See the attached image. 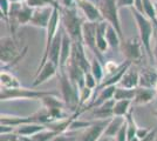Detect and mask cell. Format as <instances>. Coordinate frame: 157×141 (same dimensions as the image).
Listing matches in <instances>:
<instances>
[{
	"mask_svg": "<svg viewBox=\"0 0 157 141\" xmlns=\"http://www.w3.org/2000/svg\"><path fill=\"white\" fill-rule=\"evenodd\" d=\"M60 11H61V25L68 33V35L72 38L74 42H83L82 26L85 21H82L75 6L69 7V8L61 7Z\"/></svg>",
	"mask_w": 157,
	"mask_h": 141,
	"instance_id": "obj_1",
	"label": "cell"
},
{
	"mask_svg": "<svg viewBox=\"0 0 157 141\" xmlns=\"http://www.w3.org/2000/svg\"><path fill=\"white\" fill-rule=\"evenodd\" d=\"M130 10L132 15H134L135 22H136L138 33H140L138 37L143 44L144 51L147 52L149 59L154 60V52L151 48V38H152V34L155 33V25L145 14L136 11L134 7H131Z\"/></svg>",
	"mask_w": 157,
	"mask_h": 141,
	"instance_id": "obj_2",
	"label": "cell"
},
{
	"mask_svg": "<svg viewBox=\"0 0 157 141\" xmlns=\"http://www.w3.org/2000/svg\"><path fill=\"white\" fill-rule=\"evenodd\" d=\"M27 46L20 51V48L17 45L15 38L13 37H4L0 41V60L1 66L6 65H15L22 57L26 54Z\"/></svg>",
	"mask_w": 157,
	"mask_h": 141,
	"instance_id": "obj_3",
	"label": "cell"
},
{
	"mask_svg": "<svg viewBox=\"0 0 157 141\" xmlns=\"http://www.w3.org/2000/svg\"><path fill=\"white\" fill-rule=\"evenodd\" d=\"M48 94H58L56 92L53 91H35V89H29L25 87H13V88H6L1 87L0 92V99L1 101L7 100H40L45 95Z\"/></svg>",
	"mask_w": 157,
	"mask_h": 141,
	"instance_id": "obj_4",
	"label": "cell"
},
{
	"mask_svg": "<svg viewBox=\"0 0 157 141\" xmlns=\"http://www.w3.org/2000/svg\"><path fill=\"white\" fill-rule=\"evenodd\" d=\"M60 86H61V93H62V100L65 101L66 106L73 111L74 113L78 111L80 105V89L74 86L68 74L66 71L60 72L59 74Z\"/></svg>",
	"mask_w": 157,
	"mask_h": 141,
	"instance_id": "obj_5",
	"label": "cell"
},
{
	"mask_svg": "<svg viewBox=\"0 0 157 141\" xmlns=\"http://www.w3.org/2000/svg\"><path fill=\"white\" fill-rule=\"evenodd\" d=\"M95 4L102 14L103 20H105L115 27L120 37L122 38V41H124V37L122 33V26H121V21H120V15H118L120 8L117 7L116 0H95Z\"/></svg>",
	"mask_w": 157,
	"mask_h": 141,
	"instance_id": "obj_6",
	"label": "cell"
},
{
	"mask_svg": "<svg viewBox=\"0 0 157 141\" xmlns=\"http://www.w3.org/2000/svg\"><path fill=\"white\" fill-rule=\"evenodd\" d=\"M96 27H98V22L86 20L82 26V39H83L85 47L89 48V51L102 61L103 60L102 53L98 51L96 46Z\"/></svg>",
	"mask_w": 157,
	"mask_h": 141,
	"instance_id": "obj_7",
	"label": "cell"
},
{
	"mask_svg": "<svg viewBox=\"0 0 157 141\" xmlns=\"http://www.w3.org/2000/svg\"><path fill=\"white\" fill-rule=\"evenodd\" d=\"M123 44V54L125 55L127 60L140 64L142 58H143V44L138 38H130L127 40L122 41Z\"/></svg>",
	"mask_w": 157,
	"mask_h": 141,
	"instance_id": "obj_8",
	"label": "cell"
},
{
	"mask_svg": "<svg viewBox=\"0 0 157 141\" xmlns=\"http://www.w3.org/2000/svg\"><path fill=\"white\" fill-rule=\"evenodd\" d=\"M109 121L110 119H98L95 122H92V125L82 133L80 141H98L105 133Z\"/></svg>",
	"mask_w": 157,
	"mask_h": 141,
	"instance_id": "obj_9",
	"label": "cell"
},
{
	"mask_svg": "<svg viewBox=\"0 0 157 141\" xmlns=\"http://www.w3.org/2000/svg\"><path fill=\"white\" fill-rule=\"evenodd\" d=\"M53 10H54L53 6L34 8V13H33L32 20L29 22V25L33 27H36V28H41V29H47L49 20L52 18Z\"/></svg>",
	"mask_w": 157,
	"mask_h": 141,
	"instance_id": "obj_10",
	"label": "cell"
},
{
	"mask_svg": "<svg viewBox=\"0 0 157 141\" xmlns=\"http://www.w3.org/2000/svg\"><path fill=\"white\" fill-rule=\"evenodd\" d=\"M67 74L69 79L76 86L78 89L83 88L86 86V72L82 69V67L78 65L76 61L71 57V59L67 64Z\"/></svg>",
	"mask_w": 157,
	"mask_h": 141,
	"instance_id": "obj_11",
	"label": "cell"
},
{
	"mask_svg": "<svg viewBox=\"0 0 157 141\" xmlns=\"http://www.w3.org/2000/svg\"><path fill=\"white\" fill-rule=\"evenodd\" d=\"M73 52V40L72 38L68 35V33L63 28V37H62V45H61V54H60V65L59 71L62 72L67 67V64L72 57Z\"/></svg>",
	"mask_w": 157,
	"mask_h": 141,
	"instance_id": "obj_12",
	"label": "cell"
},
{
	"mask_svg": "<svg viewBox=\"0 0 157 141\" xmlns=\"http://www.w3.org/2000/svg\"><path fill=\"white\" fill-rule=\"evenodd\" d=\"M58 69H59V67L54 62L48 60L42 66V68L40 69L39 72L35 74V78H34V81H33V86H39L41 84L46 82L47 80H49L51 78H53L56 74Z\"/></svg>",
	"mask_w": 157,
	"mask_h": 141,
	"instance_id": "obj_13",
	"label": "cell"
},
{
	"mask_svg": "<svg viewBox=\"0 0 157 141\" xmlns=\"http://www.w3.org/2000/svg\"><path fill=\"white\" fill-rule=\"evenodd\" d=\"M62 37H63V27L61 25L59 28V31H58V33L55 35V38H54V40H53V42H52V46L49 48V55H48V60H51L52 62H54L58 67H59V65H60V54H61Z\"/></svg>",
	"mask_w": 157,
	"mask_h": 141,
	"instance_id": "obj_14",
	"label": "cell"
},
{
	"mask_svg": "<svg viewBox=\"0 0 157 141\" xmlns=\"http://www.w3.org/2000/svg\"><path fill=\"white\" fill-rule=\"evenodd\" d=\"M114 105H115V99L113 98L96 107H94L93 108V116H95L98 119H111L114 116Z\"/></svg>",
	"mask_w": 157,
	"mask_h": 141,
	"instance_id": "obj_15",
	"label": "cell"
},
{
	"mask_svg": "<svg viewBox=\"0 0 157 141\" xmlns=\"http://www.w3.org/2000/svg\"><path fill=\"white\" fill-rule=\"evenodd\" d=\"M155 96H156V93H155L154 88L138 86L136 88V94H135L132 102H134V105H137V106H144V105L150 104L151 101L155 99Z\"/></svg>",
	"mask_w": 157,
	"mask_h": 141,
	"instance_id": "obj_16",
	"label": "cell"
},
{
	"mask_svg": "<svg viewBox=\"0 0 157 141\" xmlns=\"http://www.w3.org/2000/svg\"><path fill=\"white\" fill-rule=\"evenodd\" d=\"M108 24L109 22H107L105 20L98 21V27H96V46H98V49L102 54L105 53L108 47H109V44L107 41V38H105V32H107Z\"/></svg>",
	"mask_w": 157,
	"mask_h": 141,
	"instance_id": "obj_17",
	"label": "cell"
},
{
	"mask_svg": "<svg viewBox=\"0 0 157 141\" xmlns=\"http://www.w3.org/2000/svg\"><path fill=\"white\" fill-rule=\"evenodd\" d=\"M47 125L44 123H38V122H31V123H24V125H20L19 127L15 128V133L21 136H32V135L39 133L41 131L46 129Z\"/></svg>",
	"mask_w": 157,
	"mask_h": 141,
	"instance_id": "obj_18",
	"label": "cell"
},
{
	"mask_svg": "<svg viewBox=\"0 0 157 141\" xmlns=\"http://www.w3.org/2000/svg\"><path fill=\"white\" fill-rule=\"evenodd\" d=\"M125 123V116H117V115H114L110 119L108 126L105 128L103 136L107 138H116L118 131L121 129V127Z\"/></svg>",
	"mask_w": 157,
	"mask_h": 141,
	"instance_id": "obj_19",
	"label": "cell"
},
{
	"mask_svg": "<svg viewBox=\"0 0 157 141\" xmlns=\"http://www.w3.org/2000/svg\"><path fill=\"white\" fill-rule=\"evenodd\" d=\"M131 67V66H130ZM129 67L128 71L122 76V79L120 81V86L125 88H137L140 85V73L136 72L135 69L132 71Z\"/></svg>",
	"mask_w": 157,
	"mask_h": 141,
	"instance_id": "obj_20",
	"label": "cell"
},
{
	"mask_svg": "<svg viewBox=\"0 0 157 141\" xmlns=\"http://www.w3.org/2000/svg\"><path fill=\"white\" fill-rule=\"evenodd\" d=\"M157 82V72L152 69H142L140 72V87L154 88Z\"/></svg>",
	"mask_w": 157,
	"mask_h": 141,
	"instance_id": "obj_21",
	"label": "cell"
},
{
	"mask_svg": "<svg viewBox=\"0 0 157 141\" xmlns=\"http://www.w3.org/2000/svg\"><path fill=\"white\" fill-rule=\"evenodd\" d=\"M115 91H116V85L107 86V87L102 88V89L100 91V94H98V96L96 98V100H94L92 104L89 105V108L96 107V106H98V105H101V104L105 102L107 100L113 99V98H114V94H115Z\"/></svg>",
	"mask_w": 157,
	"mask_h": 141,
	"instance_id": "obj_22",
	"label": "cell"
},
{
	"mask_svg": "<svg viewBox=\"0 0 157 141\" xmlns=\"http://www.w3.org/2000/svg\"><path fill=\"white\" fill-rule=\"evenodd\" d=\"M105 38H107V41L109 44V47L114 48V49L118 48V47L121 46V44H122V38L120 37V34L116 31V28L113 25H110V24H108V27H107Z\"/></svg>",
	"mask_w": 157,
	"mask_h": 141,
	"instance_id": "obj_23",
	"label": "cell"
},
{
	"mask_svg": "<svg viewBox=\"0 0 157 141\" xmlns=\"http://www.w3.org/2000/svg\"><path fill=\"white\" fill-rule=\"evenodd\" d=\"M0 80H1V87L13 88V87H19V86H21V84L18 80V78L15 75H13L12 73L5 71V69H1Z\"/></svg>",
	"mask_w": 157,
	"mask_h": 141,
	"instance_id": "obj_24",
	"label": "cell"
},
{
	"mask_svg": "<svg viewBox=\"0 0 157 141\" xmlns=\"http://www.w3.org/2000/svg\"><path fill=\"white\" fill-rule=\"evenodd\" d=\"M136 94V88L116 87L114 99L115 100H134Z\"/></svg>",
	"mask_w": 157,
	"mask_h": 141,
	"instance_id": "obj_25",
	"label": "cell"
},
{
	"mask_svg": "<svg viewBox=\"0 0 157 141\" xmlns=\"http://www.w3.org/2000/svg\"><path fill=\"white\" fill-rule=\"evenodd\" d=\"M132 100H115L114 105V115L117 116H125L130 111V106Z\"/></svg>",
	"mask_w": 157,
	"mask_h": 141,
	"instance_id": "obj_26",
	"label": "cell"
},
{
	"mask_svg": "<svg viewBox=\"0 0 157 141\" xmlns=\"http://www.w3.org/2000/svg\"><path fill=\"white\" fill-rule=\"evenodd\" d=\"M58 134H60V132L47 127L46 129H44V131H41V132L32 135V136H29V138H31L32 141H51Z\"/></svg>",
	"mask_w": 157,
	"mask_h": 141,
	"instance_id": "obj_27",
	"label": "cell"
},
{
	"mask_svg": "<svg viewBox=\"0 0 157 141\" xmlns=\"http://www.w3.org/2000/svg\"><path fill=\"white\" fill-rule=\"evenodd\" d=\"M100 59L98 57H93V59L90 60V72L93 73V75L96 78L98 82H101L102 79H103V75H105V71L102 68V65L100 62Z\"/></svg>",
	"mask_w": 157,
	"mask_h": 141,
	"instance_id": "obj_28",
	"label": "cell"
},
{
	"mask_svg": "<svg viewBox=\"0 0 157 141\" xmlns=\"http://www.w3.org/2000/svg\"><path fill=\"white\" fill-rule=\"evenodd\" d=\"M125 121H127V132H128V141L131 140L134 136H136V131H137V125L132 118V109L128 112V114L125 115Z\"/></svg>",
	"mask_w": 157,
	"mask_h": 141,
	"instance_id": "obj_29",
	"label": "cell"
},
{
	"mask_svg": "<svg viewBox=\"0 0 157 141\" xmlns=\"http://www.w3.org/2000/svg\"><path fill=\"white\" fill-rule=\"evenodd\" d=\"M92 93H93V89L89 87H87V86H85L83 88L80 89V105H78V111L81 109V107H82L83 105L87 104V101L90 99Z\"/></svg>",
	"mask_w": 157,
	"mask_h": 141,
	"instance_id": "obj_30",
	"label": "cell"
},
{
	"mask_svg": "<svg viewBox=\"0 0 157 141\" xmlns=\"http://www.w3.org/2000/svg\"><path fill=\"white\" fill-rule=\"evenodd\" d=\"M11 1L10 0H0V11H1V18L8 22V14L11 10Z\"/></svg>",
	"mask_w": 157,
	"mask_h": 141,
	"instance_id": "obj_31",
	"label": "cell"
},
{
	"mask_svg": "<svg viewBox=\"0 0 157 141\" xmlns=\"http://www.w3.org/2000/svg\"><path fill=\"white\" fill-rule=\"evenodd\" d=\"M78 138L74 133H66V132H62L58 134L54 139H52L51 141H76Z\"/></svg>",
	"mask_w": 157,
	"mask_h": 141,
	"instance_id": "obj_32",
	"label": "cell"
},
{
	"mask_svg": "<svg viewBox=\"0 0 157 141\" xmlns=\"http://www.w3.org/2000/svg\"><path fill=\"white\" fill-rule=\"evenodd\" d=\"M122 65V64H121ZM121 65H117L115 61H113V60H110V61H107L105 62V73L107 74H114L116 71H117L118 68L121 67ZM109 75V76H110Z\"/></svg>",
	"mask_w": 157,
	"mask_h": 141,
	"instance_id": "obj_33",
	"label": "cell"
},
{
	"mask_svg": "<svg viewBox=\"0 0 157 141\" xmlns=\"http://www.w3.org/2000/svg\"><path fill=\"white\" fill-rule=\"evenodd\" d=\"M98 82L96 80V78L93 75L92 72H88V73H86V86L89 88H95L98 87Z\"/></svg>",
	"mask_w": 157,
	"mask_h": 141,
	"instance_id": "obj_34",
	"label": "cell"
},
{
	"mask_svg": "<svg viewBox=\"0 0 157 141\" xmlns=\"http://www.w3.org/2000/svg\"><path fill=\"white\" fill-rule=\"evenodd\" d=\"M116 141H128V132H127V121L121 127L116 135Z\"/></svg>",
	"mask_w": 157,
	"mask_h": 141,
	"instance_id": "obj_35",
	"label": "cell"
},
{
	"mask_svg": "<svg viewBox=\"0 0 157 141\" xmlns=\"http://www.w3.org/2000/svg\"><path fill=\"white\" fill-rule=\"evenodd\" d=\"M26 4L32 8H40V7L49 6L47 5V2L45 0H26Z\"/></svg>",
	"mask_w": 157,
	"mask_h": 141,
	"instance_id": "obj_36",
	"label": "cell"
},
{
	"mask_svg": "<svg viewBox=\"0 0 157 141\" xmlns=\"http://www.w3.org/2000/svg\"><path fill=\"white\" fill-rule=\"evenodd\" d=\"M134 2L135 0H116V4H117V7L121 10V8H125V7H134Z\"/></svg>",
	"mask_w": 157,
	"mask_h": 141,
	"instance_id": "obj_37",
	"label": "cell"
},
{
	"mask_svg": "<svg viewBox=\"0 0 157 141\" xmlns=\"http://www.w3.org/2000/svg\"><path fill=\"white\" fill-rule=\"evenodd\" d=\"M151 129H149V128H142V127H138L137 131H136V136H137L140 140H142V139H144L147 135L150 133Z\"/></svg>",
	"mask_w": 157,
	"mask_h": 141,
	"instance_id": "obj_38",
	"label": "cell"
},
{
	"mask_svg": "<svg viewBox=\"0 0 157 141\" xmlns=\"http://www.w3.org/2000/svg\"><path fill=\"white\" fill-rule=\"evenodd\" d=\"M15 127L13 126H10V125H4V123H1V127H0V132H1V134H8V133H12L14 132Z\"/></svg>",
	"mask_w": 157,
	"mask_h": 141,
	"instance_id": "obj_39",
	"label": "cell"
},
{
	"mask_svg": "<svg viewBox=\"0 0 157 141\" xmlns=\"http://www.w3.org/2000/svg\"><path fill=\"white\" fill-rule=\"evenodd\" d=\"M59 4L62 7H66V8H69V7H74L75 6V0H58Z\"/></svg>",
	"mask_w": 157,
	"mask_h": 141,
	"instance_id": "obj_40",
	"label": "cell"
},
{
	"mask_svg": "<svg viewBox=\"0 0 157 141\" xmlns=\"http://www.w3.org/2000/svg\"><path fill=\"white\" fill-rule=\"evenodd\" d=\"M155 135H156V129H152L144 139H142V140H140V141H154L155 140Z\"/></svg>",
	"mask_w": 157,
	"mask_h": 141,
	"instance_id": "obj_41",
	"label": "cell"
},
{
	"mask_svg": "<svg viewBox=\"0 0 157 141\" xmlns=\"http://www.w3.org/2000/svg\"><path fill=\"white\" fill-rule=\"evenodd\" d=\"M47 2V5H49V6H53V7H59V8H61L59 5V1L58 0H45Z\"/></svg>",
	"mask_w": 157,
	"mask_h": 141,
	"instance_id": "obj_42",
	"label": "cell"
},
{
	"mask_svg": "<svg viewBox=\"0 0 157 141\" xmlns=\"http://www.w3.org/2000/svg\"><path fill=\"white\" fill-rule=\"evenodd\" d=\"M156 33V45H155V48H154V59L157 60V31H155Z\"/></svg>",
	"mask_w": 157,
	"mask_h": 141,
	"instance_id": "obj_43",
	"label": "cell"
},
{
	"mask_svg": "<svg viewBox=\"0 0 157 141\" xmlns=\"http://www.w3.org/2000/svg\"><path fill=\"white\" fill-rule=\"evenodd\" d=\"M111 138H107V136H103V138H101L98 141H110Z\"/></svg>",
	"mask_w": 157,
	"mask_h": 141,
	"instance_id": "obj_44",
	"label": "cell"
},
{
	"mask_svg": "<svg viewBox=\"0 0 157 141\" xmlns=\"http://www.w3.org/2000/svg\"><path fill=\"white\" fill-rule=\"evenodd\" d=\"M11 2H25L26 0H10Z\"/></svg>",
	"mask_w": 157,
	"mask_h": 141,
	"instance_id": "obj_45",
	"label": "cell"
},
{
	"mask_svg": "<svg viewBox=\"0 0 157 141\" xmlns=\"http://www.w3.org/2000/svg\"><path fill=\"white\" fill-rule=\"evenodd\" d=\"M129 141H140V139H138L137 136H134V138H132L131 140H129Z\"/></svg>",
	"mask_w": 157,
	"mask_h": 141,
	"instance_id": "obj_46",
	"label": "cell"
},
{
	"mask_svg": "<svg viewBox=\"0 0 157 141\" xmlns=\"http://www.w3.org/2000/svg\"><path fill=\"white\" fill-rule=\"evenodd\" d=\"M154 91H155V93H156V95H157V82H156V85L154 86Z\"/></svg>",
	"mask_w": 157,
	"mask_h": 141,
	"instance_id": "obj_47",
	"label": "cell"
},
{
	"mask_svg": "<svg viewBox=\"0 0 157 141\" xmlns=\"http://www.w3.org/2000/svg\"><path fill=\"white\" fill-rule=\"evenodd\" d=\"M154 115H155V116H157V111H155V112H154Z\"/></svg>",
	"mask_w": 157,
	"mask_h": 141,
	"instance_id": "obj_48",
	"label": "cell"
},
{
	"mask_svg": "<svg viewBox=\"0 0 157 141\" xmlns=\"http://www.w3.org/2000/svg\"><path fill=\"white\" fill-rule=\"evenodd\" d=\"M155 5H156V14H157V2H155Z\"/></svg>",
	"mask_w": 157,
	"mask_h": 141,
	"instance_id": "obj_49",
	"label": "cell"
},
{
	"mask_svg": "<svg viewBox=\"0 0 157 141\" xmlns=\"http://www.w3.org/2000/svg\"><path fill=\"white\" fill-rule=\"evenodd\" d=\"M110 141H115V139H114V138H111V139H110Z\"/></svg>",
	"mask_w": 157,
	"mask_h": 141,
	"instance_id": "obj_50",
	"label": "cell"
},
{
	"mask_svg": "<svg viewBox=\"0 0 157 141\" xmlns=\"http://www.w3.org/2000/svg\"><path fill=\"white\" fill-rule=\"evenodd\" d=\"M154 1H155V2H157V0H154Z\"/></svg>",
	"mask_w": 157,
	"mask_h": 141,
	"instance_id": "obj_51",
	"label": "cell"
}]
</instances>
